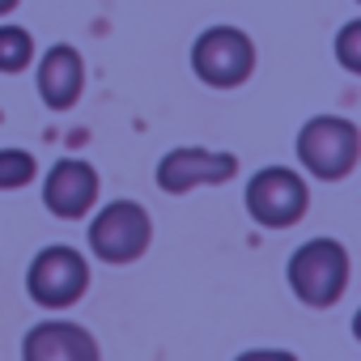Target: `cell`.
<instances>
[{"instance_id":"ba28073f","label":"cell","mask_w":361,"mask_h":361,"mask_svg":"<svg viewBox=\"0 0 361 361\" xmlns=\"http://www.w3.org/2000/svg\"><path fill=\"white\" fill-rule=\"evenodd\" d=\"M43 204L60 221H81L98 204V170L81 157H64L43 178Z\"/></svg>"},{"instance_id":"5bb4252c","label":"cell","mask_w":361,"mask_h":361,"mask_svg":"<svg viewBox=\"0 0 361 361\" xmlns=\"http://www.w3.org/2000/svg\"><path fill=\"white\" fill-rule=\"evenodd\" d=\"M234 361H298V357L285 353V348H247V353H238Z\"/></svg>"},{"instance_id":"9a60e30c","label":"cell","mask_w":361,"mask_h":361,"mask_svg":"<svg viewBox=\"0 0 361 361\" xmlns=\"http://www.w3.org/2000/svg\"><path fill=\"white\" fill-rule=\"evenodd\" d=\"M18 5H22V0H0V18H9V13H13Z\"/></svg>"},{"instance_id":"7c38bea8","label":"cell","mask_w":361,"mask_h":361,"mask_svg":"<svg viewBox=\"0 0 361 361\" xmlns=\"http://www.w3.org/2000/svg\"><path fill=\"white\" fill-rule=\"evenodd\" d=\"M35 174H39L35 153H26V149H0V192L26 188Z\"/></svg>"},{"instance_id":"4fadbf2b","label":"cell","mask_w":361,"mask_h":361,"mask_svg":"<svg viewBox=\"0 0 361 361\" xmlns=\"http://www.w3.org/2000/svg\"><path fill=\"white\" fill-rule=\"evenodd\" d=\"M336 60L344 73H361V22H344L336 35Z\"/></svg>"},{"instance_id":"7a4b0ae2","label":"cell","mask_w":361,"mask_h":361,"mask_svg":"<svg viewBox=\"0 0 361 361\" xmlns=\"http://www.w3.org/2000/svg\"><path fill=\"white\" fill-rule=\"evenodd\" d=\"M285 281H289V289L302 306H314V310L336 306L348 289V251H344V243H336V238L302 243L289 255Z\"/></svg>"},{"instance_id":"52a82bcc","label":"cell","mask_w":361,"mask_h":361,"mask_svg":"<svg viewBox=\"0 0 361 361\" xmlns=\"http://www.w3.org/2000/svg\"><path fill=\"white\" fill-rule=\"evenodd\" d=\"M238 174V157L234 153H221V149H200V145H178L170 149L153 178L166 196H188L196 188H217V183H230Z\"/></svg>"},{"instance_id":"30bf717a","label":"cell","mask_w":361,"mask_h":361,"mask_svg":"<svg viewBox=\"0 0 361 361\" xmlns=\"http://www.w3.org/2000/svg\"><path fill=\"white\" fill-rule=\"evenodd\" d=\"M22 361H102L98 340L68 319H43L22 340Z\"/></svg>"},{"instance_id":"3957f363","label":"cell","mask_w":361,"mask_h":361,"mask_svg":"<svg viewBox=\"0 0 361 361\" xmlns=\"http://www.w3.org/2000/svg\"><path fill=\"white\" fill-rule=\"evenodd\" d=\"M255 39L238 26H209L192 43V73L209 90H238L255 73Z\"/></svg>"},{"instance_id":"9c48e42d","label":"cell","mask_w":361,"mask_h":361,"mask_svg":"<svg viewBox=\"0 0 361 361\" xmlns=\"http://www.w3.org/2000/svg\"><path fill=\"white\" fill-rule=\"evenodd\" d=\"M35 81H39V98L47 111H73L81 102V90H85V60L73 43H56L39 56V68H35Z\"/></svg>"},{"instance_id":"8992f818","label":"cell","mask_w":361,"mask_h":361,"mask_svg":"<svg viewBox=\"0 0 361 361\" xmlns=\"http://www.w3.org/2000/svg\"><path fill=\"white\" fill-rule=\"evenodd\" d=\"M90 289V264L77 247H43L30 268H26V293L43 306V310H68L85 298Z\"/></svg>"},{"instance_id":"277c9868","label":"cell","mask_w":361,"mask_h":361,"mask_svg":"<svg viewBox=\"0 0 361 361\" xmlns=\"http://www.w3.org/2000/svg\"><path fill=\"white\" fill-rule=\"evenodd\" d=\"M85 238H90V251L102 264L123 268V264H136L149 251V243H153V217L136 200H111V204H102L94 213Z\"/></svg>"},{"instance_id":"6da1fadb","label":"cell","mask_w":361,"mask_h":361,"mask_svg":"<svg viewBox=\"0 0 361 361\" xmlns=\"http://www.w3.org/2000/svg\"><path fill=\"white\" fill-rule=\"evenodd\" d=\"M293 153H298L306 174L323 178V183H340V178H348L357 170L361 132L344 115H314V119L302 123V132L293 140Z\"/></svg>"},{"instance_id":"5b68a950","label":"cell","mask_w":361,"mask_h":361,"mask_svg":"<svg viewBox=\"0 0 361 361\" xmlns=\"http://www.w3.org/2000/svg\"><path fill=\"white\" fill-rule=\"evenodd\" d=\"M310 188L293 166H264L247 183V217L264 230H289L306 217Z\"/></svg>"},{"instance_id":"8fae6325","label":"cell","mask_w":361,"mask_h":361,"mask_svg":"<svg viewBox=\"0 0 361 361\" xmlns=\"http://www.w3.org/2000/svg\"><path fill=\"white\" fill-rule=\"evenodd\" d=\"M35 64V35L26 26H0V73L13 77Z\"/></svg>"}]
</instances>
